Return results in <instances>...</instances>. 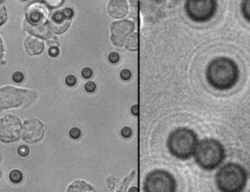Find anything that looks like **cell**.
<instances>
[{
    "instance_id": "obj_15",
    "label": "cell",
    "mask_w": 250,
    "mask_h": 192,
    "mask_svg": "<svg viewBox=\"0 0 250 192\" xmlns=\"http://www.w3.org/2000/svg\"><path fill=\"white\" fill-rule=\"evenodd\" d=\"M138 33L134 32L127 38L126 41V48L130 51H137L138 49Z\"/></svg>"
},
{
    "instance_id": "obj_4",
    "label": "cell",
    "mask_w": 250,
    "mask_h": 192,
    "mask_svg": "<svg viewBox=\"0 0 250 192\" xmlns=\"http://www.w3.org/2000/svg\"><path fill=\"white\" fill-rule=\"evenodd\" d=\"M217 186L222 192H241L246 184L247 175L243 168L237 163H228L216 174Z\"/></svg>"
},
{
    "instance_id": "obj_5",
    "label": "cell",
    "mask_w": 250,
    "mask_h": 192,
    "mask_svg": "<svg viewBox=\"0 0 250 192\" xmlns=\"http://www.w3.org/2000/svg\"><path fill=\"white\" fill-rule=\"evenodd\" d=\"M177 184L174 177L165 170H154L146 177L145 192H175Z\"/></svg>"
},
{
    "instance_id": "obj_20",
    "label": "cell",
    "mask_w": 250,
    "mask_h": 192,
    "mask_svg": "<svg viewBox=\"0 0 250 192\" xmlns=\"http://www.w3.org/2000/svg\"><path fill=\"white\" fill-rule=\"evenodd\" d=\"M62 14L65 19H71L74 18V10L70 8H66L62 10Z\"/></svg>"
},
{
    "instance_id": "obj_23",
    "label": "cell",
    "mask_w": 250,
    "mask_h": 192,
    "mask_svg": "<svg viewBox=\"0 0 250 192\" xmlns=\"http://www.w3.org/2000/svg\"><path fill=\"white\" fill-rule=\"evenodd\" d=\"M48 53L51 57H57L60 54V49L57 46H51L49 49Z\"/></svg>"
},
{
    "instance_id": "obj_24",
    "label": "cell",
    "mask_w": 250,
    "mask_h": 192,
    "mask_svg": "<svg viewBox=\"0 0 250 192\" xmlns=\"http://www.w3.org/2000/svg\"><path fill=\"white\" fill-rule=\"evenodd\" d=\"M45 3L47 4V5L49 6V7L51 8H58L60 7V5L63 3V1H60V0H52V1H45Z\"/></svg>"
},
{
    "instance_id": "obj_33",
    "label": "cell",
    "mask_w": 250,
    "mask_h": 192,
    "mask_svg": "<svg viewBox=\"0 0 250 192\" xmlns=\"http://www.w3.org/2000/svg\"><path fill=\"white\" fill-rule=\"evenodd\" d=\"M3 51H4V48H3V40H2L1 38H0V59H1V58L3 57Z\"/></svg>"
},
{
    "instance_id": "obj_31",
    "label": "cell",
    "mask_w": 250,
    "mask_h": 192,
    "mask_svg": "<svg viewBox=\"0 0 250 192\" xmlns=\"http://www.w3.org/2000/svg\"><path fill=\"white\" fill-rule=\"evenodd\" d=\"M29 148H28L27 146H24V145L21 146L20 148H18V154L20 155L21 156H27L28 153H29Z\"/></svg>"
},
{
    "instance_id": "obj_1",
    "label": "cell",
    "mask_w": 250,
    "mask_h": 192,
    "mask_svg": "<svg viewBox=\"0 0 250 192\" xmlns=\"http://www.w3.org/2000/svg\"><path fill=\"white\" fill-rule=\"evenodd\" d=\"M206 78L208 83L215 89H231L238 80V67L230 58H216L209 63L207 68Z\"/></svg>"
},
{
    "instance_id": "obj_21",
    "label": "cell",
    "mask_w": 250,
    "mask_h": 192,
    "mask_svg": "<svg viewBox=\"0 0 250 192\" xmlns=\"http://www.w3.org/2000/svg\"><path fill=\"white\" fill-rule=\"evenodd\" d=\"M76 79L74 75H69L65 78V83L69 87H74L76 84Z\"/></svg>"
},
{
    "instance_id": "obj_26",
    "label": "cell",
    "mask_w": 250,
    "mask_h": 192,
    "mask_svg": "<svg viewBox=\"0 0 250 192\" xmlns=\"http://www.w3.org/2000/svg\"><path fill=\"white\" fill-rule=\"evenodd\" d=\"M108 58H109V61L112 64L117 63V62H119L120 60V56L116 52H112L109 54Z\"/></svg>"
},
{
    "instance_id": "obj_25",
    "label": "cell",
    "mask_w": 250,
    "mask_h": 192,
    "mask_svg": "<svg viewBox=\"0 0 250 192\" xmlns=\"http://www.w3.org/2000/svg\"><path fill=\"white\" fill-rule=\"evenodd\" d=\"M120 78H121L122 80L127 81L129 80L131 77V71L128 70V69H124L122 70L121 72H120Z\"/></svg>"
},
{
    "instance_id": "obj_29",
    "label": "cell",
    "mask_w": 250,
    "mask_h": 192,
    "mask_svg": "<svg viewBox=\"0 0 250 192\" xmlns=\"http://www.w3.org/2000/svg\"><path fill=\"white\" fill-rule=\"evenodd\" d=\"M81 75H82L83 78L88 79L92 77V71L91 69L89 68H85L82 70H81Z\"/></svg>"
},
{
    "instance_id": "obj_27",
    "label": "cell",
    "mask_w": 250,
    "mask_h": 192,
    "mask_svg": "<svg viewBox=\"0 0 250 192\" xmlns=\"http://www.w3.org/2000/svg\"><path fill=\"white\" fill-rule=\"evenodd\" d=\"M85 88L86 91H87V92H90V93H91V92H93L95 90H96V84L93 82V81H88L87 83H86Z\"/></svg>"
},
{
    "instance_id": "obj_12",
    "label": "cell",
    "mask_w": 250,
    "mask_h": 192,
    "mask_svg": "<svg viewBox=\"0 0 250 192\" xmlns=\"http://www.w3.org/2000/svg\"><path fill=\"white\" fill-rule=\"evenodd\" d=\"M24 46L27 53L30 55L39 54L44 49L43 40L34 37H28L24 41Z\"/></svg>"
},
{
    "instance_id": "obj_6",
    "label": "cell",
    "mask_w": 250,
    "mask_h": 192,
    "mask_svg": "<svg viewBox=\"0 0 250 192\" xmlns=\"http://www.w3.org/2000/svg\"><path fill=\"white\" fill-rule=\"evenodd\" d=\"M185 9L191 20L202 23L214 16L217 3L215 0H189L185 5Z\"/></svg>"
},
{
    "instance_id": "obj_9",
    "label": "cell",
    "mask_w": 250,
    "mask_h": 192,
    "mask_svg": "<svg viewBox=\"0 0 250 192\" xmlns=\"http://www.w3.org/2000/svg\"><path fill=\"white\" fill-rule=\"evenodd\" d=\"M134 28V23L130 20H121L112 23V41L114 45L117 46H123L127 38L130 36Z\"/></svg>"
},
{
    "instance_id": "obj_30",
    "label": "cell",
    "mask_w": 250,
    "mask_h": 192,
    "mask_svg": "<svg viewBox=\"0 0 250 192\" xmlns=\"http://www.w3.org/2000/svg\"><path fill=\"white\" fill-rule=\"evenodd\" d=\"M132 134V131L129 127H124L121 130V135L124 138H129Z\"/></svg>"
},
{
    "instance_id": "obj_8",
    "label": "cell",
    "mask_w": 250,
    "mask_h": 192,
    "mask_svg": "<svg viewBox=\"0 0 250 192\" xmlns=\"http://www.w3.org/2000/svg\"><path fill=\"white\" fill-rule=\"evenodd\" d=\"M25 98L26 92L22 90L9 86L0 88V108L9 109L18 106Z\"/></svg>"
},
{
    "instance_id": "obj_14",
    "label": "cell",
    "mask_w": 250,
    "mask_h": 192,
    "mask_svg": "<svg viewBox=\"0 0 250 192\" xmlns=\"http://www.w3.org/2000/svg\"><path fill=\"white\" fill-rule=\"evenodd\" d=\"M67 192H92V188L82 180H76L69 185Z\"/></svg>"
},
{
    "instance_id": "obj_34",
    "label": "cell",
    "mask_w": 250,
    "mask_h": 192,
    "mask_svg": "<svg viewBox=\"0 0 250 192\" xmlns=\"http://www.w3.org/2000/svg\"><path fill=\"white\" fill-rule=\"evenodd\" d=\"M129 192H138V189L137 187H132L129 189Z\"/></svg>"
},
{
    "instance_id": "obj_32",
    "label": "cell",
    "mask_w": 250,
    "mask_h": 192,
    "mask_svg": "<svg viewBox=\"0 0 250 192\" xmlns=\"http://www.w3.org/2000/svg\"><path fill=\"white\" fill-rule=\"evenodd\" d=\"M131 113L135 116L138 115V105L136 104L133 106L132 108H131Z\"/></svg>"
},
{
    "instance_id": "obj_22",
    "label": "cell",
    "mask_w": 250,
    "mask_h": 192,
    "mask_svg": "<svg viewBox=\"0 0 250 192\" xmlns=\"http://www.w3.org/2000/svg\"><path fill=\"white\" fill-rule=\"evenodd\" d=\"M70 137L74 139H76L80 137L81 131L78 128H73L70 130Z\"/></svg>"
},
{
    "instance_id": "obj_28",
    "label": "cell",
    "mask_w": 250,
    "mask_h": 192,
    "mask_svg": "<svg viewBox=\"0 0 250 192\" xmlns=\"http://www.w3.org/2000/svg\"><path fill=\"white\" fill-rule=\"evenodd\" d=\"M13 81L16 83L21 82V81L23 80V73L21 72H19V71L14 73L13 75Z\"/></svg>"
},
{
    "instance_id": "obj_3",
    "label": "cell",
    "mask_w": 250,
    "mask_h": 192,
    "mask_svg": "<svg viewBox=\"0 0 250 192\" xmlns=\"http://www.w3.org/2000/svg\"><path fill=\"white\" fill-rule=\"evenodd\" d=\"M197 163L205 169H213L220 164L225 158V150L220 142L206 139L197 144L195 151Z\"/></svg>"
},
{
    "instance_id": "obj_7",
    "label": "cell",
    "mask_w": 250,
    "mask_h": 192,
    "mask_svg": "<svg viewBox=\"0 0 250 192\" xmlns=\"http://www.w3.org/2000/svg\"><path fill=\"white\" fill-rule=\"evenodd\" d=\"M21 129V120L16 116L8 114L0 119V140L4 142L18 140Z\"/></svg>"
},
{
    "instance_id": "obj_2",
    "label": "cell",
    "mask_w": 250,
    "mask_h": 192,
    "mask_svg": "<svg viewBox=\"0 0 250 192\" xmlns=\"http://www.w3.org/2000/svg\"><path fill=\"white\" fill-rule=\"evenodd\" d=\"M197 145V137L191 129L180 128L170 133L167 147L170 153L176 158L187 159L195 153Z\"/></svg>"
},
{
    "instance_id": "obj_10",
    "label": "cell",
    "mask_w": 250,
    "mask_h": 192,
    "mask_svg": "<svg viewBox=\"0 0 250 192\" xmlns=\"http://www.w3.org/2000/svg\"><path fill=\"white\" fill-rule=\"evenodd\" d=\"M44 125L35 118L27 119L23 123L22 138L28 143L40 141L44 137Z\"/></svg>"
},
{
    "instance_id": "obj_16",
    "label": "cell",
    "mask_w": 250,
    "mask_h": 192,
    "mask_svg": "<svg viewBox=\"0 0 250 192\" xmlns=\"http://www.w3.org/2000/svg\"><path fill=\"white\" fill-rule=\"evenodd\" d=\"M70 21H67L65 23H64L63 24L61 25H55L53 24V23H50V28L52 29V31L55 32L56 34H62L63 32H65L66 30H68V29L70 27Z\"/></svg>"
},
{
    "instance_id": "obj_17",
    "label": "cell",
    "mask_w": 250,
    "mask_h": 192,
    "mask_svg": "<svg viewBox=\"0 0 250 192\" xmlns=\"http://www.w3.org/2000/svg\"><path fill=\"white\" fill-rule=\"evenodd\" d=\"M66 21H67L65 18L63 14H62V12L60 11V10H58V11L54 13L52 17H51V23L55 25H61L65 23Z\"/></svg>"
},
{
    "instance_id": "obj_13",
    "label": "cell",
    "mask_w": 250,
    "mask_h": 192,
    "mask_svg": "<svg viewBox=\"0 0 250 192\" xmlns=\"http://www.w3.org/2000/svg\"><path fill=\"white\" fill-rule=\"evenodd\" d=\"M47 18V12L42 6H35L32 8V9L28 13V18L29 21L32 23L37 24V23H43Z\"/></svg>"
},
{
    "instance_id": "obj_11",
    "label": "cell",
    "mask_w": 250,
    "mask_h": 192,
    "mask_svg": "<svg viewBox=\"0 0 250 192\" xmlns=\"http://www.w3.org/2000/svg\"><path fill=\"white\" fill-rule=\"evenodd\" d=\"M108 10L109 14L113 18H122L128 13V4L125 0H112L109 4Z\"/></svg>"
},
{
    "instance_id": "obj_19",
    "label": "cell",
    "mask_w": 250,
    "mask_h": 192,
    "mask_svg": "<svg viewBox=\"0 0 250 192\" xmlns=\"http://www.w3.org/2000/svg\"><path fill=\"white\" fill-rule=\"evenodd\" d=\"M10 180L12 183H21L23 180V174L21 173V172L19 170H13V171L10 173L9 175Z\"/></svg>"
},
{
    "instance_id": "obj_18",
    "label": "cell",
    "mask_w": 250,
    "mask_h": 192,
    "mask_svg": "<svg viewBox=\"0 0 250 192\" xmlns=\"http://www.w3.org/2000/svg\"><path fill=\"white\" fill-rule=\"evenodd\" d=\"M241 12L243 17L250 22V0L243 1L241 4Z\"/></svg>"
}]
</instances>
